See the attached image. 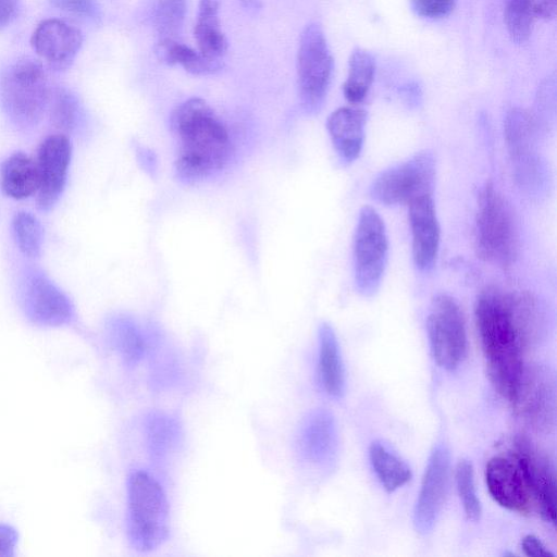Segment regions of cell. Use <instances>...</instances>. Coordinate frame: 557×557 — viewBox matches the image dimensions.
I'll list each match as a JSON object with an SVG mask.
<instances>
[{"label": "cell", "mask_w": 557, "mask_h": 557, "mask_svg": "<svg viewBox=\"0 0 557 557\" xmlns=\"http://www.w3.org/2000/svg\"><path fill=\"white\" fill-rule=\"evenodd\" d=\"M474 317L488 377L512 401L525 370L523 354L542 329L537 300L528 292L488 286L478 296Z\"/></svg>", "instance_id": "6da1fadb"}, {"label": "cell", "mask_w": 557, "mask_h": 557, "mask_svg": "<svg viewBox=\"0 0 557 557\" xmlns=\"http://www.w3.org/2000/svg\"><path fill=\"white\" fill-rule=\"evenodd\" d=\"M170 122L178 144L175 172L181 181L198 182L225 165L231 153L230 135L206 100H185L174 109Z\"/></svg>", "instance_id": "7a4b0ae2"}, {"label": "cell", "mask_w": 557, "mask_h": 557, "mask_svg": "<svg viewBox=\"0 0 557 557\" xmlns=\"http://www.w3.org/2000/svg\"><path fill=\"white\" fill-rule=\"evenodd\" d=\"M475 243L480 258L507 269L518 255L519 234L513 210L492 183L478 197Z\"/></svg>", "instance_id": "3957f363"}, {"label": "cell", "mask_w": 557, "mask_h": 557, "mask_svg": "<svg viewBox=\"0 0 557 557\" xmlns=\"http://www.w3.org/2000/svg\"><path fill=\"white\" fill-rule=\"evenodd\" d=\"M169 504L162 486L145 471L127 480V533L133 547L150 552L169 535Z\"/></svg>", "instance_id": "277c9868"}, {"label": "cell", "mask_w": 557, "mask_h": 557, "mask_svg": "<svg viewBox=\"0 0 557 557\" xmlns=\"http://www.w3.org/2000/svg\"><path fill=\"white\" fill-rule=\"evenodd\" d=\"M0 100L17 125L32 126L39 122L50 101L48 76L42 65L30 58L9 64L0 75Z\"/></svg>", "instance_id": "5b68a950"}, {"label": "cell", "mask_w": 557, "mask_h": 557, "mask_svg": "<svg viewBox=\"0 0 557 557\" xmlns=\"http://www.w3.org/2000/svg\"><path fill=\"white\" fill-rule=\"evenodd\" d=\"M388 259V237L384 221L370 206L358 214L352 240L354 282L362 296H373L380 288Z\"/></svg>", "instance_id": "8992f818"}, {"label": "cell", "mask_w": 557, "mask_h": 557, "mask_svg": "<svg viewBox=\"0 0 557 557\" xmlns=\"http://www.w3.org/2000/svg\"><path fill=\"white\" fill-rule=\"evenodd\" d=\"M296 70L300 103L307 112H315L325 99L333 71V58L318 23L306 25L300 34Z\"/></svg>", "instance_id": "52a82bcc"}, {"label": "cell", "mask_w": 557, "mask_h": 557, "mask_svg": "<svg viewBox=\"0 0 557 557\" xmlns=\"http://www.w3.org/2000/svg\"><path fill=\"white\" fill-rule=\"evenodd\" d=\"M436 161L429 150L381 172L370 186L371 197L386 206L408 205L414 199L433 195Z\"/></svg>", "instance_id": "ba28073f"}, {"label": "cell", "mask_w": 557, "mask_h": 557, "mask_svg": "<svg viewBox=\"0 0 557 557\" xmlns=\"http://www.w3.org/2000/svg\"><path fill=\"white\" fill-rule=\"evenodd\" d=\"M426 330L435 362L446 370L456 369L467 354V330L455 298L438 294L432 299Z\"/></svg>", "instance_id": "9c48e42d"}, {"label": "cell", "mask_w": 557, "mask_h": 557, "mask_svg": "<svg viewBox=\"0 0 557 557\" xmlns=\"http://www.w3.org/2000/svg\"><path fill=\"white\" fill-rule=\"evenodd\" d=\"M504 126L516 178L528 190L539 189L544 171L535 147L534 119L528 111L515 108L507 113Z\"/></svg>", "instance_id": "30bf717a"}, {"label": "cell", "mask_w": 557, "mask_h": 557, "mask_svg": "<svg viewBox=\"0 0 557 557\" xmlns=\"http://www.w3.org/2000/svg\"><path fill=\"white\" fill-rule=\"evenodd\" d=\"M485 481L491 496L502 507L521 515L534 508L524 470L516 454L490 459Z\"/></svg>", "instance_id": "8fae6325"}, {"label": "cell", "mask_w": 557, "mask_h": 557, "mask_svg": "<svg viewBox=\"0 0 557 557\" xmlns=\"http://www.w3.org/2000/svg\"><path fill=\"white\" fill-rule=\"evenodd\" d=\"M72 145L65 134L46 137L37 152L39 185L36 203L40 210L51 209L61 197L71 162Z\"/></svg>", "instance_id": "7c38bea8"}, {"label": "cell", "mask_w": 557, "mask_h": 557, "mask_svg": "<svg viewBox=\"0 0 557 557\" xmlns=\"http://www.w3.org/2000/svg\"><path fill=\"white\" fill-rule=\"evenodd\" d=\"M449 463L448 449L443 445L436 446L429 458L413 510V524L421 534L432 531L443 507Z\"/></svg>", "instance_id": "4fadbf2b"}, {"label": "cell", "mask_w": 557, "mask_h": 557, "mask_svg": "<svg viewBox=\"0 0 557 557\" xmlns=\"http://www.w3.org/2000/svg\"><path fill=\"white\" fill-rule=\"evenodd\" d=\"M30 44L50 69L63 71L74 62L83 45V34L65 21L46 18L35 28Z\"/></svg>", "instance_id": "5bb4252c"}, {"label": "cell", "mask_w": 557, "mask_h": 557, "mask_svg": "<svg viewBox=\"0 0 557 557\" xmlns=\"http://www.w3.org/2000/svg\"><path fill=\"white\" fill-rule=\"evenodd\" d=\"M517 412L536 429H546L554 422V380L544 369L525 368L518 392L511 401Z\"/></svg>", "instance_id": "9a60e30c"}, {"label": "cell", "mask_w": 557, "mask_h": 557, "mask_svg": "<svg viewBox=\"0 0 557 557\" xmlns=\"http://www.w3.org/2000/svg\"><path fill=\"white\" fill-rule=\"evenodd\" d=\"M408 218L413 263L418 270L428 272L436 262L441 242L433 195L419 197L408 203Z\"/></svg>", "instance_id": "2e32d148"}, {"label": "cell", "mask_w": 557, "mask_h": 557, "mask_svg": "<svg viewBox=\"0 0 557 557\" xmlns=\"http://www.w3.org/2000/svg\"><path fill=\"white\" fill-rule=\"evenodd\" d=\"M23 302L26 317L37 325H64L74 315L66 295L44 275H34L28 280Z\"/></svg>", "instance_id": "e0dca14e"}, {"label": "cell", "mask_w": 557, "mask_h": 557, "mask_svg": "<svg viewBox=\"0 0 557 557\" xmlns=\"http://www.w3.org/2000/svg\"><path fill=\"white\" fill-rule=\"evenodd\" d=\"M298 453L306 462L324 467L337 450V433L333 416L323 409L310 412L301 422L297 438Z\"/></svg>", "instance_id": "ac0fdd59"}, {"label": "cell", "mask_w": 557, "mask_h": 557, "mask_svg": "<svg viewBox=\"0 0 557 557\" xmlns=\"http://www.w3.org/2000/svg\"><path fill=\"white\" fill-rule=\"evenodd\" d=\"M515 454L524 470L534 507L546 521L555 523L556 480L553 467L528 442L519 441Z\"/></svg>", "instance_id": "d6986e66"}, {"label": "cell", "mask_w": 557, "mask_h": 557, "mask_svg": "<svg viewBox=\"0 0 557 557\" xmlns=\"http://www.w3.org/2000/svg\"><path fill=\"white\" fill-rule=\"evenodd\" d=\"M366 124L367 112L359 108L342 107L329 115L326 129L338 158L344 163H351L359 158Z\"/></svg>", "instance_id": "ffe728a7"}, {"label": "cell", "mask_w": 557, "mask_h": 557, "mask_svg": "<svg viewBox=\"0 0 557 557\" xmlns=\"http://www.w3.org/2000/svg\"><path fill=\"white\" fill-rule=\"evenodd\" d=\"M194 37L202 55L222 61L227 52L228 42L221 26L218 0H199Z\"/></svg>", "instance_id": "44dd1931"}, {"label": "cell", "mask_w": 557, "mask_h": 557, "mask_svg": "<svg viewBox=\"0 0 557 557\" xmlns=\"http://www.w3.org/2000/svg\"><path fill=\"white\" fill-rule=\"evenodd\" d=\"M39 176L36 160L23 151H15L4 159L0 168L2 191L14 199L36 195Z\"/></svg>", "instance_id": "7402d4cb"}, {"label": "cell", "mask_w": 557, "mask_h": 557, "mask_svg": "<svg viewBox=\"0 0 557 557\" xmlns=\"http://www.w3.org/2000/svg\"><path fill=\"white\" fill-rule=\"evenodd\" d=\"M319 377L325 393L341 397L345 391V371L333 327L322 323L319 329Z\"/></svg>", "instance_id": "603a6c76"}, {"label": "cell", "mask_w": 557, "mask_h": 557, "mask_svg": "<svg viewBox=\"0 0 557 557\" xmlns=\"http://www.w3.org/2000/svg\"><path fill=\"white\" fill-rule=\"evenodd\" d=\"M154 54L162 63L178 65L194 75L214 74L223 66L222 61L210 60L198 50L172 38L158 39Z\"/></svg>", "instance_id": "cb8c5ba5"}, {"label": "cell", "mask_w": 557, "mask_h": 557, "mask_svg": "<svg viewBox=\"0 0 557 557\" xmlns=\"http://www.w3.org/2000/svg\"><path fill=\"white\" fill-rule=\"evenodd\" d=\"M369 456L379 481L387 492H394L411 480L410 467L382 442L371 444Z\"/></svg>", "instance_id": "d4e9b609"}, {"label": "cell", "mask_w": 557, "mask_h": 557, "mask_svg": "<svg viewBox=\"0 0 557 557\" xmlns=\"http://www.w3.org/2000/svg\"><path fill=\"white\" fill-rule=\"evenodd\" d=\"M375 62L371 53L363 49L351 52L348 61V75L343 85L345 99L350 103H360L367 97L373 83Z\"/></svg>", "instance_id": "484cf974"}, {"label": "cell", "mask_w": 557, "mask_h": 557, "mask_svg": "<svg viewBox=\"0 0 557 557\" xmlns=\"http://www.w3.org/2000/svg\"><path fill=\"white\" fill-rule=\"evenodd\" d=\"M109 331L111 343L125 364H137L147 350V342L137 325L127 319H117L111 323Z\"/></svg>", "instance_id": "4316f807"}, {"label": "cell", "mask_w": 557, "mask_h": 557, "mask_svg": "<svg viewBox=\"0 0 557 557\" xmlns=\"http://www.w3.org/2000/svg\"><path fill=\"white\" fill-rule=\"evenodd\" d=\"M180 426L171 417L153 412L146 420V438L151 456L156 459L165 457L177 445Z\"/></svg>", "instance_id": "83f0119b"}, {"label": "cell", "mask_w": 557, "mask_h": 557, "mask_svg": "<svg viewBox=\"0 0 557 557\" xmlns=\"http://www.w3.org/2000/svg\"><path fill=\"white\" fill-rule=\"evenodd\" d=\"M186 0H154L152 23L159 39H176L184 24Z\"/></svg>", "instance_id": "f1b7e54d"}, {"label": "cell", "mask_w": 557, "mask_h": 557, "mask_svg": "<svg viewBox=\"0 0 557 557\" xmlns=\"http://www.w3.org/2000/svg\"><path fill=\"white\" fill-rule=\"evenodd\" d=\"M535 0H507L504 20L512 41L522 44L532 33Z\"/></svg>", "instance_id": "f546056e"}, {"label": "cell", "mask_w": 557, "mask_h": 557, "mask_svg": "<svg viewBox=\"0 0 557 557\" xmlns=\"http://www.w3.org/2000/svg\"><path fill=\"white\" fill-rule=\"evenodd\" d=\"M15 243L21 252L28 258L40 255L42 246V227L39 220L26 211L15 213L12 221Z\"/></svg>", "instance_id": "4dcf8cb0"}, {"label": "cell", "mask_w": 557, "mask_h": 557, "mask_svg": "<svg viewBox=\"0 0 557 557\" xmlns=\"http://www.w3.org/2000/svg\"><path fill=\"white\" fill-rule=\"evenodd\" d=\"M456 484L463 510L469 520L478 521L481 516V503L475 492L472 463L460 460L456 468Z\"/></svg>", "instance_id": "1f68e13d"}, {"label": "cell", "mask_w": 557, "mask_h": 557, "mask_svg": "<svg viewBox=\"0 0 557 557\" xmlns=\"http://www.w3.org/2000/svg\"><path fill=\"white\" fill-rule=\"evenodd\" d=\"M77 102L65 89L58 90L51 100L50 119L53 126L61 132H70L77 120Z\"/></svg>", "instance_id": "d6a6232c"}, {"label": "cell", "mask_w": 557, "mask_h": 557, "mask_svg": "<svg viewBox=\"0 0 557 557\" xmlns=\"http://www.w3.org/2000/svg\"><path fill=\"white\" fill-rule=\"evenodd\" d=\"M50 3L66 13L76 16L98 20L100 18V7L97 0H49Z\"/></svg>", "instance_id": "836d02e7"}, {"label": "cell", "mask_w": 557, "mask_h": 557, "mask_svg": "<svg viewBox=\"0 0 557 557\" xmlns=\"http://www.w3.org/2000/svg\"><path fill=\"white\" fill-rule=\"evenodd\" d=\"M414 12L428 18H442L451 13L456 0H411Z\"/></svg>", "instance_id": "e575fe53"}, {"label": "cell", "mask_w": 557, "mask_h": 557, "mask_svg": "<svg viewBox=\"0 0 557 557\" xmlns=\"http://www.w3.org/2000/svg\"><path fill=\"white\" fill-rule=\"evenodd\" d=\"M16 542V531L11 525L0 523V557L14 556Z\"/></svg>", "instance_id": "d590c367"}, {"label": "cell", "mask_w": 557, "mask_h": 557, "mask_svg": "<svg viewBox=\"0 0 557 557\" xmlns=\"http://www.w3.org/2000/svg\"><path fill=\"white\" fill-rule=\"evenodd\" d=\"M522 550L527 556L532 557H547L554 554L546 548V546L534 535H527L521 542Z\"/></svg>", "instance_id": "8d00e7d4"}, {"label": "cell", "mask_w": 557, "mask_h": 557, "mask_svg": "<svg viewBox=\"0 0 557 557\" xmlns=\"http://www.w3.org/2000/svg\"><path fill=\"white\" fill-rule=\"evenodd\" d=\"M20 2L21 0H0V29L16 17Z\"/></svg>", "instance_id": "74e56055"}, {"label": "cell", "mask_w": 557, "mask_h": 557, "mask_svg": "<svg viewBox=\"0 0 557 557\" xmlns=\"http://www.w3.org/2000/svg\"><path fill=\"white\" fill-rule=\"evenodd\" d=\"M557 0H535V16L543 20L554 18Z\"/></svg>", "instance_id": "f35d334b"}, {"label": "cell", "mask_w": 557, "mask_h": 557, "mask_svg": "<svg viewBox=\"0 0 557 557\" xmlns=\"http://www.w3.org/2000/svg\"><path fill=\"white\" fill-rule=\"evenodd\" d=\"M246 8L257 9L261 7V0H239Z\"/></svg>", "instance_id": "ab89813d"}]
</instances>
